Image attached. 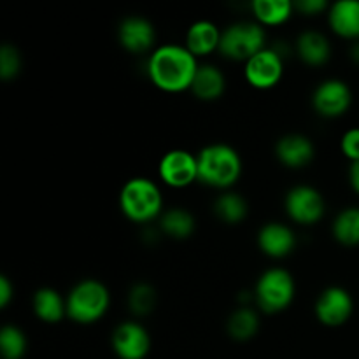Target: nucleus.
<instances>
[{
  "mask_svg": "<svg viewBox=\"0 0 359 359\" xmlns=\"http://www.w3.org/2000/svg\"><path fill=\"white\" fill-rule=\"evenodd\" d=\"M196 56L188 48L168 44L161 46L149 58L147 72L154 86L168 93L191 90L193 79L198 72Z\"/></svg>",
  "mask_w": 359,
  "mask_h": 359,
  "instance_id": "obj_1",
  "label": "nucleus"
},
{
  "mask_svg": "<svg viewBox=\"0 0 359 359\" xmlns=\"http://www.w3.org/2000/svg\"><path fill=\"white\" fill-rule=\"evenodd\" d=\"M198 181L212 188H230L242 174L241 154L226 144H212L200 151Z\"/></svg>",
  "mask_w": 359,
  "mask_h": 359,
  "instance_id": "obj_2",
  "label": "nucleus"
},
{
  "mask_svg": "<svg viewBox=\"0 0 359 359\" xmlns=\"http://www.w3.org/2000/svg\"><path fill=\"white\" fill-rule=\"evenodd\" d=\"M119 205L123 214L135 223H147L160 214L163 200L160 188L151 179H130L121 189Z\"/></svg>",
  "mask_w": 359,
  "mask_h": 359,
  "instance_id": "obj_3",
  "label": "nucleus"
},
{
  "mask_svg": "<svg viewBox=\"0 0 359 359\" xmlns=\"http://www.w3.org/2000/svg\"><path fill=\"white\" fill-rule=\"evenodd\" d=\"M109 302V291L100 280H81L67 298V316L79 325H91L107 312Z\"/></svg>",
  "mask_w": 359,
  "mask_h": 359,
  "instance_id": "obj_4",
  "label": "nucleus"
},
{
  "mask_svg": "<svg viewBox=\"0 0 359 359\" xmlns=\"http://www.w3.org/2000/svg\"><path fill=\"white\" fill-rule=\"evenodd\" d=\"M265 30L258 23H235L221 34L219 51L230 60L249 62L265 49Z\"/></svg>",
  "mask_w": 359,
  "mask_h": 359,
  "instance_id": "obj_5",
  "label": "nucleus"
},
{
  "mask_svg": "<svg viewBox=\"0 0 359 359\" xmlns=\"http://www.w3.org/2000/svg\"><path fill=\"white\" fill-rule=\"evenodd\" d=\"M255 297L259 307L269 314L284 311L294 298L293 277L283 269L266 270L256 284Z\"/></svg>",
  "mask_w": 359,
  "mask_h": 359,
  "instance_id": "obj_6",
  "label": "nucleus"
},
{
  "mask_svg": "<svg viewBox=\"0 0 359 359\" xmlns=\"http://www.w3.org/2000/svg\"><path fill=\"white\" fill-rule=\"evenodd\" d=\"M284 72L283 55L276 48H265L245 62V79L252 88L269 90L280 81Z\"/></svg>",
  "mask_w": 359,
  "mask_h": 359,
  "instance_id": "obj_7",
  "label": "nucleus"
},
{
  "mask_svg": "<svg viewBox=\"0 0 359 359\" xmlns=\"http://www.w3.org/2000/svg\"><path fill=\"white\" fill-rule=\"evenodd\" d=\"M160 177L172 188H186L198 179V158L182 149L168 151L160 161Z\"/></svg>",
  "mask_w": 359,
  "mask_h": 359,
  "instance_id": "obj_8",
  "label": "nucleus"
},
{
  "mask_svg": "<svg viewBox=\"0 0 359 359\" xmlns=\"http://www.w3.org/2000/svg\"><path fill=\"white\" fill-rule=\"evenodd\" d=\"M286 210L300 224H314L325 214V198L311 186H297L286 196Z\"/></svg>",
  "mask_w": 359,
  "mask_h": 359,
  "instance_id": "obj_9",
  "label": "nucleus"
},
{
  "mask_svg": "<svg viewBox=\"0 0 359 359\" xmlns=\"http://www.w3.org/2000/svg\"><path fill=\"white\" fill-rule=\"evenodd\" d=\"M314 109L325 118L342 116L353 104L351 88L340 79H328L318 86L312 97Z\"/></svg>",
  "mask_w": 359,
  "mask_h": 359,
  "instance_id": "obj_10",
  "label": "nucleus"
},
{
  "mask_svg": "<svg viewBox=\"0 0 359 359\" xmlns=\"http://www.w3.org/2000/svg\"><path fill=\"white\" fill-rule=\"evenodd\" d=\"M354 302L344 287H328L316 304V316L326 326H340L353 316Z\"/></svg>",
  "mask_w": 359,
  "mask_h": 359,
  "instance_id": "obj_11",
  "label": "nucleus"
},
{
  "mask_svg": "<svg viewBox=\"0 0 359 359\" xmlns=\"http://www.w3.org/2000/svg\"><path fill=\"white\" fill-rule=\"evenodd\" d=\"M112 347L119 359H144L151 349L149 333L139 323H123L112 333Z\"/></svg>",
  "mask_w": 359,
  "mask_h": 359,
  "instance_id": "obj_12",
  "label": "nucleus"
},
{
  "mask_svg": "<svg viewBox=\"0 0 359 359\" xmlns=\"http://www.w3.org/2000/svg\"><path fill=\"white\" fill-rule=\"evenodd\" d=\"M156 32L154 27L144 18H126L119 27V42L132 53H144L153 48Z\"/></svg>",
  "mask_w": 359,
  "mask_h": 359,
  "instance_id": "obj_13",
  "label": "nucleus"
},
{
  "mask_svg": "<svg viewBox=\"0 0 359 359\" xmlns=\"http://www.w3.org/2000/svg\"><path fill=\"white\" fill-rule=\"evenodd\" d=\"M259 249L270 258H284L293 251L297 238L291 228L280 223H269L258 235Z\"/></svg>",
  "mask_w": 359,
  "mask_h": 359,
  "instance_id": "obj_14",
  "label": "nucleus"
},
{
  "mask_svg": "<svg viewBox=\"0 0 359 359\" xmlns=\"http://www.w3.org/2000/svg\"><path fill=\"white\" fill-rule=\"evenodd\" d=\"M276 154L286 167L302 168L314 158V144L305 135L291 133L277 142Z\"/></svg>",
  "mask_w": 359,
  "mask_h": 359,
  "instance_id": "obj_15",
  "label": "nucleus"
},
{
  "mask_svg": "<svg viewBox=\"0 0 359 359\" xmlns=\"http://www.w3.org/2000/svg\"><path fill=\"white\" fill-rule=\"evenodd\" d=\"M330 27L346 39H359V0H340L330 9Z\"/></svg>",
  "mask_w": 359,
  "mask_h": 359,
  "instance_id": "obj_16",
  "label": "nucleus"
},
{
  "mask_svg": "<svg viewBox=\"0 0 359 359\" xmlns=\"http://www.w3.org/2000/svg\"><path fill=\"white\" fill-rule=\"evenodd\" d=\"M219 42L221 32L210 21H196L186 35V48L195 56H205L214 49H219Z\"/></svg>",
  "mask_w": 359,
  "mask_h": 359,
  "instance_id": "obj_17",
  "label": "nucleus"
},
{
  "mask_svg": "<svg viewBox=\"0 0 359 359\" xmlns=\"http://www.w3.org/2000/svg\"><path fill=\"white\" fill-rule=\"evenodd\" d=\"M226 79L223 72L214 65H200L195 79H193L191 91L200 100H217L224 93Z\"/></svg>",
  "mask_w": 359,
  "mask_h": 359,
  "instance_id": "obj_18",
  "label": "nucleus"
},
{
  "mask_svg": "<svg viewBox=\"0 0 359 359\" xmlns=\"http://www.w3.org/2000/svg\"><path fill=\"white\" fill-rule=\"evenodd\" d=\"M297 51L309 65H323L332 55L328 39L319 32H304L297 41Z\"/></svg>",
  "mask_w": 359,
  "mask_h": 359,
  "instance_id": "obj_19",
  "label": "nucleus"
},
{
  "mask_svg": "<svg viewBox=\"0 0 359 359\" xmlns=\"http://www.w3.org/2000/svg\"><path fill=\"white\" fill-rule=\"evenodd\" d=\"M34 311L42 321L58 323L67 314V302L62 300L58 291L51 287H42L34 297Z\"/></svg>",
  "mask_w": 359,
  "mask_h": 359,
  "instance_id": "obj_20",
  "label": "nucleus"
},
{
  "mask_svg": "<svg viewBox=\"0 0 359 359\" xmlns=\"http://www.w3.org/2000/svg\"><path fill=\"white\" fill-rule=\"evenodd\" d=\"M294 9V4L290 0H255L252 2V13L258 18L262 25H283L290 20L291 13Z\"/></svg>",
  "mask_w": 359,
  "mask_h": 359,
  "instance_id": "obj_21",
  "label": "nucleus"
},
{
  "mask_svg": "<svg viewBox=\"0 0 359 359\" xmlns=\"http://www.w3.org/2000/svg\"><path fill=\"white\" fill-rule=\"evenodd\" d=\"M258 314L249 307L237 309V311L230 316V319H228V333H230L231 339L238 340V342L251 340L252 337L258 333Z\"/></svg>",
  "mask_w": 359,
  "mask_h": 359,
  "instance_id": "obj_22",
  "label": "nucleus"
},
{
  "mask_svg": "<svg viewBox=\"0 0 359 359\" xmlns=\"http://www.w3.org/2000/svg\"><path fill=\"white\" fill-rule=\"evenodd\" d=\"M333 235L344 245L359 244V207L344 209L333 223Z\"/></svg>",
  "mask_w": 359,
  "mask_h": 359,
  "instance_id": "obj_23",
  "label": "nucleus"
},
{
  "mask_svg": "<svg viewBox=\"0 0 359 359\" xmlns=\"http://www.w3.org/2000/svg\"><path fill=\"white\" fill-rule=\"evenodd\" d=\"M161 230L172 238H188L195 231V217L186 209H170L161 216Z\"/></svg>",
  "mask_w": 359,
  "mask_h": 359,
  "instance_id": "obj_24",
  "label": "nucleus"
},
{
  "mask_svg": "<svg viewBox=\"0 0 359 359\" xmlns=\"http://www.w3.org/2000/svg\"><path fill=\"white\" fill-rule=\"evenodd\" d=\"M214 212L224 223H241L248 216V203L237 193H224L214 203Z\"/></svg>",
  "mask_w": 359,
  "mask_h": 359,
  "instance_id": "obj_25",
  "label": "nucleus"
},
{
  "mask_svg": "<svg viewBox=\"0 0 359 359\" xmlns=\"http://www.w3.org/2000/svg\"><path fill=\"white\" fill-rule=\"evenodd\" d=\"M0 353L4 359H21L27 353V337L16 326H6L0 332Z\"/></svg>",
  "mask_w": 359,
  "mask_h": 359,
  "instance_id": "obj_26",
  "label": "nucleus"
},
{
  "mask_svg": "<svg viewBox=\"0 0 359 359\" xmlns=\"http://www.w3.org/2000/svg\"><path fill=\"white\" fill-rule=\"evenodd\" d=\"M130 309L137 316H147L156 305V291L149 284H135L128 297Z\"/></svg>",
  "mask_w": 359,
  "mask_h": 359,
  "instance_id": "obj_27",
  "label": "nucleus"
},
{
  "mask_svg": "<svg viewBox=\"0 0 359 359\" xmlns=\"http://www.w3.org/2000/svg\"><path fill=\"white\" fill-rule=\"evenodd\" d=\"M21 56L16 48L6 44L0 48V77L2 79H13L20 74Z\"/></svg>",
  "mask_w": 359,
  "mask_h": 359,
  "instance_id": "obj_28",
  "label": "nucleus"
},
{
  "mask_svg": "<svg viewBox=\"0 0 359 359\" xmlns=\"http://www.w3.org/2000/svg\"><path fill=\"white\" fill-rule=\"evenodd\" d=\"M340 147H342V153L346 154L353 163L354 161H359V128H353L349 130V132L344 133Z\"/></svg>",
  "mask_w": 359,
  "mask_h": 359,
  "instance_id": "obj_29",
  "label": "nucleus"
},
{
  "mask_svg": "<svg viewBox=\"0 0 359 359\" xmlns=\"http://www.w3.org/2000/svg\"><path fill=\"white\" fill-rule=\"evenodd\" d=\"M294 9H298L304 14H314L321 13V11L326 9L325 0H300V2H294Z\"/></svg>",
  "mask_w": 359,
  "mask_h": 359,
  "instance_id": "obj_30",
  "label": "nucleus"
},
{
  "mask_svg": "<svg viewBox=\"0 0 359 359\" xmlns=\"http://www.w3.org/2000/svg\"><path fill=\"white\" fill-rule=\"evenodd\" d=\"M13 284L7 277H0V307H6L13 298Z\"/></svg>",
  "mask_w": 359,
  "mask_h": 359,
  "instance_id": "obj_31",
  "label": "nucleus"
},
{
  "mask_svg": "<svg viewBox=\"0 0 359 359\" xmlns=\"http://www.w3.org/2000/svg\"><path fill=\"white\" fill-rule=\"evenodd\" d=\"M349 179H351V186H353V189L359 195V161H354V163L351 165Z\"/></svg>",
  "mask_w": 359,
  "mask_h": 359,
  "instance_id": "obj_32",
  "label": "nucleus"
},
{
  "mask_svg": "<svg viewBox=\"0 0 359 359\" xmlns=\"http://www.w3.org/2000/svg\"><path fill=\"white\" fill-rule=\"evenodd\" d=\"M351 58H353L356 63H359V41L354 42L353 48H351Z\"/></svg>",
  "mask_w": 359,
  "mask_h": 359,
  "instance_id": "obj_33",
  "label": "nucleus"
}]
</instances>
